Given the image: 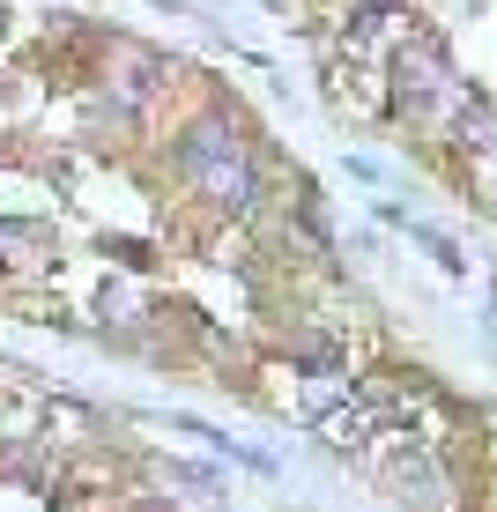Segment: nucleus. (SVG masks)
Segmentation results:
<instances>
[{
    "mask_svg": "<svg viewBox=\"0 0 497 512\" xmlns=\"http://www.w3.org/2000/svg\"><path fill=\"white\" fill-rule=\"evenodd\" d=\"M394 483H401V490H416V505H423V512H446V475L431 468V453H416V446L394 453Z\"/></svg>",
    "mask_w": 497,
    "mask_h": 512,
    "instance_id": "f03ea898",
    "label": "nucleus"
},
{
    "mask_svg": "<svg viewBox=\"0 0 497 512\" xmlns=\"http://www.w3.org/2000/svg\"><path fill=\"white\" fill-rule=\"evenodd\" d=\"M319 431H327V446H364V438L379 431V409H371V401H349V409L319 416Z\"/></svg>",
    "mask_w": 497,
    "mask_h": 512,
    "instance_id": "7ed1b4c3",
    "label": "nucleus"
},
{
    "mask_svg": "<svg viewBox=\"0 0 497 512\" xmlns=\"http://www.w3.org/2000/svg\"><path fill=\"white\" fill-rule=\"evenodd\" d=\"M179 171H186V179H201L223 208H253V164H245V149L223 127H193L179 141Z\"/></svg>",
    "mask_w": 497,
    "mask_h": 512,
    "instance_id": "f257e3e1",
    "label": "nucleus"
}]
</instances>
